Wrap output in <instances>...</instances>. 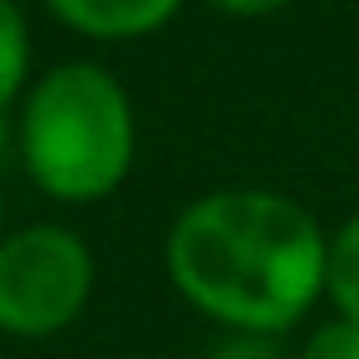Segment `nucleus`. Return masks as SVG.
Returning a JSON list of instances; mask_svg holds the SVG:
<instances>
[{
  "label": "nucleus",
  "mask_w": 359,
  "mask_h": 359,
  "mask_svg": "<svg viewBox=\"0 0 359 359\" xmlns=\"http://www.w3.org/2000/svg\"><path fill=\"white\" fill-rule=\"evenodd\" d=\"M0 158H6V123H0Z\"/></svg>",
  "instance_id": "nucleus-10"
},
{
  "label": "nucleus",
  "mask_w": 359,
  "mask_h": 359,
  "mask_svg": "<svg viewBox=\"0 0 359 359\" xmlns=\"http://www.w3.org/2000/svg\"><path fill=\"white\" fill-rule=\"evenodd\" d=\"M300 359H359V320H344V315L325 320L305 339Z\"/></svg>",
  "instance_id": "nucleus-7"
},
{
  "label": "nucleus",
  "mask_w": 359,
  "mask_h": 359,
  "mask_svg": "<svg viewBox=\"0 0 359 359\" xmlns=\"http://www.w3.org/2000/svg\"><path fill=\"white\" fill-rule=\"evenodd\" d=\"M212 6L226 11V15H271V11L290 6V0H212Z\"/></svg>",
  "instance_id": "nucleus-9"
},
{
  "label": "nucleus",
  "mask_w": 359,
  "mask_h": 359,
  "mask_svg": "<svg viewBox=\"0 0 359 359\" xmlns=\"http://www.w3.org/2000/svg\"><path fill=\"white\" fill-rule=\"evenodd\" d=\"M45 6L89 40H143L177 15L182 0H45Z\"/></svg>",
  "instance_id": "nucleus-4"
},
{
  "label": "nucleus",
  "mask_w": 359,
  "mask_h": 359,
  "mask_svg": "<svg viewBox=\"0 0 359 359\" xmlns=\"http://www.w3.org/2000/svg\"><path fill=\"white\" fill-rule=\"evenodd\" d=\"M133 104L123 84L94 60L45 69L15 123L25 172L60 202L109 197L133 168Z\"/></svg>",
  "instance_id": "nucleus-2"
},
{
  "label": "nucleus",
  "mask_w": 359,
  "mask_h": 359,
  "mask_svg": "<svg viewBox=\"0 0 359 359\" xmlns=\"http://www.w3.org/2000/svg\"><path fill=\"white\" fill-rule=\"evenodd\" d=\"M25 69H30V30L15 0H0V109H6L20 89H25Z\"/></svg>",
  "instance_id": "nucleus-6"
},
{
  "label": "nucleus",
  "mask_w": 359,
  "mask_h": 359,
  "mask_svg": "<svg viewBox=\"0 0 359 359\" xmlns=\"http://www.w3.org/2000/svg\"><path fill=\"white\" fill-rule=\"evenodd\" d=\"M325 295L344 320H359V217H349L325 251Z\"/></svg>",
  "instance_id": "nucleus-5"
},
{
  "label": "nucleus",
  "mask_w": 359,
  "mask_h": 359,
  "mask_svg": "<svg viewBox=\"0 0 359 359\" xmlns=\"http://www.w3.org/2000/svg\"><path fill=\"white\" fill-rule=\"evenodd\" d=\"M0 222H6V202H0Z\"/></svg>",
  "instance_id": "nucleus-11"
},
{
  "label": "nucleus",
  "mask_w": 359,
  "mask_h": 359,
  "mask_svg": "<svg viewBox=\"0 0 359 359\" xmlns=\"http://www.w3.org/2000/svg\"><path fill=\"white\" fill-rule=\"evenodd\" d=\"M330 236L266 187H222L182 207L168 231L177 295L231 334H285L325 295Z\"/></svg>",
  "instance_id": "nucleus-1"
},
{
  "label": "nucleus",
  "mask_w": 359,
  "mask_h": 359,
  "mask_svg": "<svg viewBox=\"0 0 359 359\" xmlns=\"http://www.w3.org/2000/svg\"><path fill=\"white\" fill-rule=\"evenodd\" d=\"M94 295V256L65 226L0 236V334L45 339L69 330Z\"/></svg>",
  "instance_id": "nucleus-3"
},
{
  "label": "nucleus",
  "mask_w": 359,
  "mask_h": 359,
  "mask_svg": "<svg viewBox=\"0 0 359 359\" xmlns=\"http://www.w3.org/2000/svg\"><path fill=\"white\" fill-rule=\"evenodd\" d=\"M207 359H280V349L271 344V334H226Z\"/></svg>",
  "instance_id": "nucleus-8"
}]
</instances>
